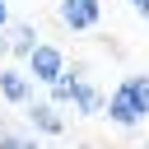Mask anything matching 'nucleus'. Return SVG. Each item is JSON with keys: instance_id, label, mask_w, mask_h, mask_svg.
<instances>
[{"instance_id": "7", "label": "nucleus", "mask_w": 149, "mask_h": 149, "mask_svg": "<svg viewBox=\"0 0 149 149\" xmlns=\"http://www.w3.org/2000/svg\"><path fill=\"white\" fill-rule=\"evenodd\" d=\"M0 33H5V51L9 56H28L37 47V28H28V23H5Z\"/></svg>"}, {"instance_id": "10", "label": "nucleus", "mask_w": 149, "mask_h": 149, "mask_svg": "<svg viewBox=\"0 0 149 149\" xmlns=\"http://www.w3.org/2000/svg\"><path fill=\"white\" fill-rule=\"evenodd\" d=\"M5 23H9V5L0 0V28H5Z\"/></svg>"}, {"instance_id": "1", "label": "nucleus", "mask_w": 149, "mask_h": 149, "mask_svg": "<svg viewBox=\"0 0 149 149\" xmlns=\"http://www.w3.org/2000/svg\"><path fill=\"white\" fill-rule=\"evenodd\" d=\"M47 88H51V102H61V107H74L79 116H93V112H102V102H107V98L93 88V79H84V74H70V70H65L56 84H47Z\"/></svg>"}, {"instance_id": "5", "label": "nucleus", "mask_w": 149, "mask_h": 149, "mask_svg": "<svg viewBox=\"0 0 149 149\" xmlns=\"http://www.w3.org/2000/svg\"><path fill=\"white\" fill-rule=\"evenodd\" d=\"M0 98L28 107V102H33V74H23V70H0Z\"/></svg>"}, {"instance_id": "9", "label": "nucleus", "mask_w": 149, "mask_h": 149, "mask_svg": "<svg viewBox=\"0 0 149 149\" xmlns=\"http://www.w3.org/2000/svg\"><path fill=\"white\" fill-rule=\"evenodd\" d=\"M130 5H135V14H140V19H149V0H130Z\"/></svg>"}, {"instance_id": "8", "label": "nucleus", "mask_w": 149, "mask_h": 149, "mask_svg": "<svg viewBox=\"0 0 149 149\" xmlns=\"http://www.w3.org/2000/svg\"><path fill=\"white\" fill-rule=\"evenodd\" d=\"M121 88H126V98L149 116V74H126V79H121Z\"/></svg>"}, {"instance_id": "6", "label": "nucleus", "mask_w": 149, "mask_h": 149, "mask_svg": "<svg viewBox=\"0 0 149 149\" xmlns=\"http://www.w3.org/2000/svg\"><path fill=\"white\" fill-rule=\"evenodd\" d=\"M28 121H33V130H42V135H61V130H65L61 102H28Z\"/></svg>"}, {"instance_id": "3", "label": "nucleus", "mask_w": 149, "mask_h": 149, "mask_svg": "<svg viewBox=\"0 0 149 149\" xmlns=\"http://www.w3.org/2000/svg\"><path fill=\"white\" fill-rule=\"evenodd\" d=\"M56 19H61L70 33H88V28L102 19V5H98V0H61V5H56Z\"/></svg>"}, {"instance_id": "2", "label": "nucleus", "mask_w": 149, "mask_h": 149, "mask_svg": "<svg viewBox=\"0 0 149 149\" xmlns=\"http://www.w3.org/2000/svg\"><path fill=\"white\" fill-rule=\"evenodd\" d=\"M23 61H28V74H33L37 84H56V79L70 70V65H65V51H61L56 42H42V37H37V47H33Z\"/></svg>"}, {"instance_id": "4", "label": "nucleus", "mask_w": 149, "mask_h": 149, "mask_svg": "<svg viewBox=\"0 0 149 149\" xmlns=\"http://www.w3.org/2000/svg\"><path fill=\"white\" fill-rule=\"evenodd\" d=\"M102 112H107V121H112V126H121V130H135V126L144 121V112L126 98V88H116V93L102 102Z\"/></svg>"}]
</instances>
